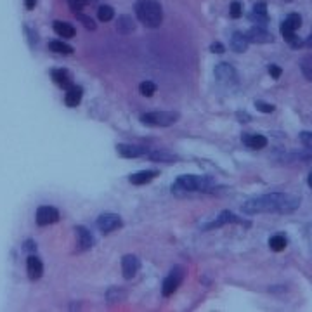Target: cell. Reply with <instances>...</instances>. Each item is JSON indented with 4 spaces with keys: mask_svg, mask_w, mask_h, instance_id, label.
Instances as JSON below:
<instances>
[{
    "mask_svg": "<svg viewBox=\"0 0 312 312\" xmlns=\"http://www.w3.org/2000/svg\"><path fill=\"white\" fill-rule=\"evenodd\" d=\"M286 2H291V0H286Z\"/></svg>",
    "mask_w": 312,
    "mask_h": 312,
    "instance_id": "f6af8a7d",
    "label": "cell"
},
{
    "mask_svg": "<svg viewBox=\"0 0 312 312\" xmlns=\"http://www.w3.org/2000/svg\"><path fill=\"white\" fill-rule=\"evenodd\" d=\"M82 96H83V88L78 87V85H73V87L66 91V94H64V103L70 108H76L80 104V101H82Z\"/></svg>",
    "mask_w": 312,
    "mask_h": 312,
    "instance_id": "4fadbf2b",
    "label": "cell"
},
{
    "mask_svg": "<svg viewBox=\"0 0 312 312\" xmlns=\"http://www.w3.org/2000/svg\"><path fill=\"white\" fill-rule=\"evenodd\" d=\"M68 4H70V9L75 12V14H78V12L82 11L85 6H87L85 0H68Z\"/></svg>",
    "mask_w": 312,
    "mask_h": 312,
    "instance_id": "d6a6232c",
    "label": "cell"
},
{
    "mask_svg": "<svg viewBox=\"0 0 312 312\" xmlns=\"http://www.w3.org/2000/svg\"><path fill=\"white\" fill-rule=\"evenodd\" d=\"M75 16H76V19H78V21L82 23L85 28H87V30H96V23H94V19L92 18L82 14V12H78V14H75Z\"/></svg>",
    "mask_w": 312,
    "mask_h": 312,
    "instance_id": "f1b7e54d",
    "label": "cell"
},
{
    "mask_svg": "<svg viewBox=\"0 0 312 312\" xmlns=\"http://www.w3.org/2000/svg\"><path fill=\"white\" fill-rule=\"evenodd\" d=\"M300 206V198L288 193H271L255 196L243 205V212L248 215L257 213H291Z\"/></svg>",
    "mask_w": 312,
    "mask_h": 312,
    "instance_id": "6da1fadb",
    "label": "cell"
},
{
    "mask_svg": "<svg viewBox=\"0 0 312 312\" xmlns=\"http://www.w3.org/2000/svg\"><path fill=\"white\" fill-rule=\"evenodd\" d=\"M35 220H36V224L42 226V228L43 226H49V224H54V222L59 220L58 208H54V206H38Z\"/></svg>",
    "mask_w": 312,
    "mask_h": 312,
    "instance_id": "52a82bcc",
    "label": "cell"
},
{
    "mask_svg": "<svg viewBox=\"0 0 312 312\" xmlns=\"http://www.w3.org/2000/svg\"><path fill=\"white\" fill-rule=\"evenodd\" d=\"M283 23H285L286 26H290L291 30L297 31L298 28H300V24H302V18H300V16H298V14H290L288 18H286Z\"/></svg>",
    "mask_w": 312,
    "mask_h": 312,
    "instance_id": "4316f807",
    "label": "cell"
},
{
    "mask_svg": "<svg viewBox=\"0 0 312 312\" xmlns=\"http://www.w3.org/2000/svg\"><path fill=\"white\" fill-rule=\"evenodd\" d=\"M184 274H186V269L181 265L173 267V269L170 271V274L165 278V281H163V286H161V293H163V297L173 295V291L181 286L182 279H184Z\"/></svg>",
    "mask_w": 312,
    "mask_h": 312,
    "instance_id": "5b68a950",
    "label": "cell"
},
{
    "mask_svg": "<svg viewBox=\"0 0 312 312\" xmlns=\"http://www.w3.org/2000/svg\"><path fill=\"white\" fill-rule=\"evenodd\" d=\"M250 19H252V23L262 28H265V24H267V14H255V12H252V14H250Z\"/></svg>",
    "mask_w": 312,
    "mask_h": 312,
    "instance_id": "1f68e13d",
    "label": "cell"
},
{
    "mask_svg": "<svg viewBox=\"0 0 312 312\" xmlns=\"http://www.w3.org/2000/svg\"><path fill=\"white\" fill-rule=\"evenodd\" d=\"M116 30L123 35H128L136 30V21L130 18V16H120L118 21H116Z\"/></svg>",
    "mask_w": 312,
    "mask_h": 312,
    "instance_id": "ffe728a7",
    "label": "cell"
},
{
    "mask_svg": "<svg viewBox=\"0 0 312 312\" xmlns=\"http://www.w3.org/2000/svg\"><path fill=\"white\" fill-rule=\"evenodd\" d=\"M286 245H288V241H286V238L283 236V234H274L269 240V246L274 252H283V250L286 248Z\"/></svg>",
    "mask_w": 312,
    "mask_h": 312,
    "instance_id": "cb8c5ba5",
    "label": "cell"
},
{
    "mask_svg": "<svg viewBox=\"0 0 312 312\" xmlns=\"http://www.w3.org/2000/svg\"><path fill=\"white\" fill-rule=\"evenodd\" d=\"M250 42H257V43H273L274 42V36L262 26H253L252 30L246 33Z\"/></svg>",
    "mask_w": 312,
    "mask_h": 312,
    "instance_id": "8fae6325",
    "label": "cell"
},
{
    "mask_svg": "<svg viewBox=\"0 0 312 312\" xmlns=\"http://www.w3.org/2000/svg\"><path fill=\"white\" fill-rule=\"evenodd\" d=\"M116 151L123 158H139L148 155V149L143 148V146H133V144H118L116 146Z\"/></svg>",
    "mask_w": 312,
    "mask_h": 312,
    "instance_id": "30bf717a",
    "label": "cell"
},
{
    "mask_svg": "<svg viewBox=\"0 0 312 312\" xmlns=\"http://www.w3.org/2000/svg\"><path fill=\"white\" fill-rule=\"evenodd\" d=\"M125 297H127V293H125V291H120V290H115V288L108 291V300L113 302V303H115V302H121Z\"/></svg>",
    "mask_w": 312,
    "mask_h": 312,
    "instance_id": "f546056e",
    "label": "cell"
},
{
    "mask_svg": "<svg viewBox=\"0 0 312 312\" xmlns=\"http://www.w3.org/2000/svg\"><path fill=\"white\" fill-rule=\"evenodd\" d=\"M179 120V113L173 111H151L141 115V121L149 127H170Z\"/></svg>",
    "mask_w": 312,
    "mask_h": 312,
    "instance_id": "277c9868",
    "label": "cell"
},
{
    "mask_svg": "<svg viewBox=\"0 0 312 312\" xmlns=\"http://www.w3.org/2000/svg\"><path fill=\"white\" fill-rule=\"evenodd\" d=\"M213 181L210 177H198V175H182L172 186V191L179 193H196V191H208L212 189Z\"/></svg>",
    "mask_w": 312,
    "mask_h": 312,
    "instance_id": "3957f363",
    "label": "cell"
},
{
    "mask_svg": "<svg viewBox=\"0 0 312 312\" xmlns=\"http://www.w3.org/2000/svg\"><path fill=\"white\" fill-rule=\"evenodd\" d=\"M300 70L309 82H312V56H305L300 63Z\"/></svg>",
    "mask_w": 312,
    "mask_h": 312,
    "instance_id": "d4e9b609",
    "label": "cell"
},
{
    "mask_svg": "<svg viewBox=\"0 0 312 312\" xmlns=\"http://www.w3.org/2000/svg\"><path fill=\"white\" fill-rule=\"evenodd\" d=\"M281 73H283V71H281V68H279L278 64H271V66H269V75L273 76V78L278 80L279 76H281Z\"/></svg>",
    "mask_w": 312,
    "mask_h": 312,
    "instance_id": "8d00e7d4",
    "label": "cell"
},
{
    "mask_svg": "<svg viewBox=\"0 0 312 312\" xmlns=\"http://www.w3.org/2000/svg\"><path fill=\"white\" fill-rule=\"evenodd\" d=\"M49 49H51L52 52H56V54H63V56L73 54V47L64 43L63 40H52V42L49 43Z\"/></svg>",
    "mask_w": 312,
    "mask_h": 312,
    "instance_id": "603a6c76",
    "label": "cell"
},
{
    "mask_svg": "<svg viewBox=\"0 0 312 312\" xmlns=\"http://www.w3.org/2000/svg\"><path fill=\"white\" fill-rule=\"evenodd\" d=\"M97 16H99L101 21H111L113 16H115V11H113L111 6H101L99 11H97Z\"/></svg>",
    "mask_w": 312,
    "mask_h": 312,
    "instance_id": "484cf974",
    "label": "cell"
},
{
    "mask_svg": "<svg viewBox=\"0 0 312 312\" xmlns=\"http://www.w3.org/2000/svg\"><path fill=\"white\" fill-rule=\"evenodd\" d=\"M139 267H141L139 258H137L136 255H125V257L121 258V273H123L125 279H132L137 273H139Z\"/></svg>",
    "mask_w": 312,
    "mask_h": 312,
    "instance_id": "ba28073f",
    "label": "cell"
},
{
    "mask_svg": "<svg viewBox=\"0 0 312 312\" xmlns=\"http://www.w3.org/2000/svg\"><path fill=\"white\" fill-rule=\"evenodd\" d=\"M300 141H302V144L305 146V148H309L312 149V132H302L300 133Z\"/></svg>",
    "mask_w": 312,
    "mask_h": 312,
    "instance_id": "e575fe53",
    "label": "cell"
},
{
    "mask_svg": "<svg viewBox=\"0 0 312 312\" xmlns=\"http://www.w3.org/2000/svg\"><path fill=\"white\" fill-rule=\"evenodd\" d=\"M139 91H141V94H143V96L151 97V96L156 92V83H153V82H143V83L139 85Z\"/></svg>",
    "mask_w": 312,
    "mask_h": 312,
    "instance_id": "83f0119b",
    "label": "cell"
},
{
    "mask_svg": "<svg viewBox=\"0 0 312 312\" xmlns=\"http://www.w3.org/2000/svg\"><path fill=\"white\" fill-rule=\"evenodd\" d=\"M76 236H78V246L80 250H88L92 245H94V236L91 234V231L82 228V226H78V228L75 229Z\"/></svg>",
    "mask_w": 312,
    "mask_h": 312,
    "instance_id": "ac0fdd59",
    "label": "cell"
},
{
    "mask_svg": "<svg viewBox=\"0 0 312 312\" xmlns=\"http://www.w3.org/2000/svg\"><path fill=\"white\" fill-rule=\"evenodd\" d=\"M35 6H36V0H24V7H26L28 11L35 9Z\"/></svg>",
    "mask_w": 312,
    "mask_h": 312,
    "instance_id": "60d3db41",
    "label": "cell"
},
{
    "mask_svg": "<svg viewBox=\"0 0 312 312\" xmlns=\"http://www.w3.org/2000/svg\"><path fill=\"white\" fill-rule=\"evenodd\" d=\"M215 76L218 78V82L229 85V83H234L236 82V71H234V68L231 66L229 63H220L215 66Z\"/></svg>",
    "mask_w": 312,
    "mask_h": 312,
    "instance_id": "9c48e42d",
    "label": "cell"
},
{
    "mask_svg": "<svg viewBox=\"0 0 312 312\" xmlns=\"http://www.w3.org/2000/svg\"><path fill=\"white\" fill-rule=\"evenodd\" d=\"M26 271L30 279H40L43 274V264L36 255H30L26 260Z\"/></svg>",
    "mask_w": 312,
    "mask_h": 312,
    "instance_id": "7c38bea8",
    "label": "cell"
},
{
    "mask_svg": "<svg viewBox=\"0 0 312 312\" xmlns=\"http://www.w3.org/2000/svg\"><path fill=\"white\" fill-rule=\"evenodd\" d=\"M307 184H309V188H312V172L309 173V179H307Z\"/></svg>",
    "mask_w": 312,
    "mask_h": 312,
    "instance_id": "7bdbcfd3",
    "label": "cell"
},
{
    "mask_svg": "<svg viewBox=\"0 0 312 312\" xmlns=\"http://www.w3.org/2000/svg\"><path fill=\"white\" fill-rule=\"evenodd\" d=\"M243 144L248 146L250 149H262L267 146V139L260 133H245L243 136Z\"/></svg>",
    "mask_w": 312,
    "mask_h": 312,
    "instance_id": "e0dca14e",
    "label": "cell"
},
{
    "mask_svg": "<svg viewBox=\"0 0 312 312\" xmlns=\"http://www.w3.org/2000/svg\"><path fill=\"white\" fill-rule=\"evenodd\" d=\"M146 156H148L149 160H153V161H160V163H173V161L179 160L175 155L167 153V151H153V153H148Z\"/></svg>",
    "mask_w": 312,
    "mask_h": 312,
    "instance_id": "7402d4cb",
    "label": "cell"
},
{
    "mask_svg": "<svg viewBox=\"0 0 312 312\" xmlns=\"http://www.w3.org/2000/svg\"><path fill=\"white\" fill-rule=\"evenodd\" d=\"M210 51L215 52V54H222V52H226V47L222 46L220 42H213L212 46H210Z\"/></svg>",
    "mask_w": 312,
    "mask_h": 312,
    "instance_id": "74e56055",
    "label": "cell"
},
{
    "mask_svg": "<svg viewBox=\"0 0 312 312\" xmlns=\"http://www.w3.org/2000/svg\"><path fill=\"white\" fill-rule=\"evenodd\" d=\"M255 14H267V4L265 2H257L253 6V11Z\"/></svg>",
    "mask_w": 312,
    "mask_h": 312,
    "instance_id": "d590c367",
    "label": "cell"
},
{
    "mask_svg": "<svg viewBox=\"0 0 312 312\" xmlns=\"http://www.w3.org/2000/svg\"><path fill=\"white\" fill-rule=\"evenodd\" d=\"M255 108L262 113H273L274 111V106L269 103H264V101H255Z\"/></svg>",
    "mask_w": 312,
    "mask_h": 312,
    "instance_id": "836d02e7",
    "label": "cell"
},
{
    "mask_svg": "<svg viewBox=\"0 0 312 312\" xmlns=\"http://www.w3.org/2000/svg\"><path fill=\"white\" fill-rule=\"evenodd\" d=\"M85 2H87V4H96L97 0H85Z\"/></svg>",
    "mask_w": 312,
    "mask_h": 312,
    "instance_id": "ee69618b",
    "label": "cell"
},
{
    "mask_svg": "<svg viewBox=\"0 0 312 312\" xmlns=\"http://www.w3.org/2000/svg\"><path fill=\"white\" fill-rule=\"evenodd\" d=\"M136 16L141 23L149 28H158L163 21V9L158 0H137Z\"/></svg>",
    "mask_w": 312,
    "mask_h": 312,
    "instance_id": "7a4b0ae2",
    "label": "cell"
},
{
    "mask_svg": "<svg viewBox=\"0 0 312 312\" xmlns=\"http://www.w3.org/2000/svg\"><path fill=\"white\" fill-rule=\"evenodd\" d=\"M24 250H26V252H33V250H36V245L33 241H26L24 243Z\"/></svg>",
    "mask_w": 312,
    "mask_h": 312,
    "instance_id": "ab89813d",
    "label": "cell"
},
{
    "mask_svg": "<svg viewBox=\"0 0 312 312\" xmlns=\"http://www.w3.org/2000/svg\"><path fill=\"white\" fill-rule=\"evenodd\" d=\"M248 36L245 33H241V31H236V33L233 35V38H231V49H233L234 52H238V54H241V52H245L246 49H248Z\"/></svg>",
    "mask_w": 312,
    "mask_h": 312,
    "instance_id": "d6986e66",
    "label": "cell"
},
{
    "mask_svg": "<svg viewBox=\"0 0 312 312\" xmlns=\"http://www.w3.org/2000/svg\"><path fill=\"white\" fill-rule=\"evenodd\" d=\"M156 175H158L156 170H141V172L132 173V175L128 177V181H130V184L133 186H143V184L151 182Z\"/></svg>",
    "mask_w": 312,
    "mask_h": 312,
    "instance_id": "5bb4252c",
    "label": "cell"
},
{
    "mask_svg": "<svg viewBox=\"0 0 312 312\" xmlns=\"http://www.w3.org/2000/svg\"><path fill=\"white\" fill-rule=\"evenodd\" d=\"M238 120H240L241 121V123H246V121H250V120H252V118H250V115H248V113H238Z\"/></svg>",
    "mask_w": 312,
    "mask_h": 312,
    "instance_id": "f35d334b",
    "label": "cell"
},
{
    "mask_svg": "<svg viewBox=\"0 0 312 312\" xmlns=\"http://www.w3.org/2000/svg\"><path fill=\"white\" fill-rule=\"evenodd\" d=\"M238 222H241L240 218H238L236 215H234L233 212H222L220 215H218L215 220L212 222V224H208V226H205L206 229H213V228H222V226H226V224H238Z\"/></svg>",
    "mask_w": 312,
    "mask_h": 312,
    "instance_id": "9a60e30c",
    "label": "cell"
},
{
    "mask_svg": "<svg viewBox=\"0 0 312 312\" xmlns=\"http://www.w3.org/2000/svg\"><path fill=\"white\" fill-rule=\"evenodd\" d=\"M305 46L312 49V33L309 35V38H307V40H305Z\"/></svg>",
    "mask_w": 312,
    "mask_h": 312,
    "instance_id": "b9f144b4",
    "label": "cell"
},
{
    "mask_svg": "<svg viewBox=\"0 0 312 312\" xmlns=\"http://www.w3.org/2000/svg\"><path fill=\"white\" fill-rule=\"evenodd\" d=\"M52 80H54V83L56 85H59V87H63V88H70L73 87V78H71V75H70V71H66V70H52Z\"/></svg>",
    "mask_w": 312,
    "mask_h": 312,
    "instance_id": "2e32d148",
    "label": "cell"
},
{
    "mask_svg": "<svg viewBox=\"0 0 312 312\" xmlns=\"http://www.w3.org/2000/svg\"><path fill=\"white\" fill-rule=\"evenodd\" d=\"M118 228H121V217L116 213H103L97 218V229L103 234H109Z\"/></svg>",
    "mask_w": 312,
    "mask_h": 312,
    "instance_id": "8992f818",
    "label": "cell"
},
{
    "mask_svg": "<svg viewBox=\"0 0 312 312\" xmlns=\"http://www.w3.org/2000/svg\"><path fill=\"white\" fill-rule=\"evenodd\" d=\"M229 12H231V18H234V19L241 18V14H243V7H241V4L238 2V0H234V2L231 4V7H229Z\"/></svg>",
    "mask_w": 312,
    "mask_h": 312,
    "instance_id": "4dcf8cb0",
    "label": "cell"
},
{
    "mask_svg": "<svg viewBox=\"0 0 312 312\" xmlns=\"http://www.w3.org/2000/svg\"><path fill=\"white\" fill-rule=\"evenodd\" d=\"M54 31L59 36H63V38H71V36H75V28H73V24L66 23V21H54Z\"/></svg>",
    "mask_w": 312,
    "mask_h": 312,
    "instance_id": "44dd1931",
    "label": "cell"
}]
</instances>
